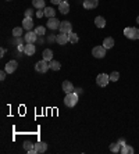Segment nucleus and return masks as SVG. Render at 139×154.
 <instances>
[{
    "label": "nucleus",
    "mask_w": 139,
    "mask_h": 154,
    "mask_svg": "<svg viewBox=\"0 0 139 154\" xmlns=\"http://www.w3.org/2000/svg\"><path fill=\"white\" fill-rule=\"evenodd\" d=\"M43 13H45V15H46L47 18H51V17H54L56 11L53 7H45V9H43Z\"/></svg>",
    "instance_id": "obj_21"
},
{
    "label": "nucleus",
    "mask_w": 139,
    "mask_h": 154,
    "mask_svg": "<svg viewBox=\"0 0 139 154\" xmlns=\"http://www.w3.org/2000/svg\"><path fill=\"white\" fill-rule=\"evenodd\" d=\"M56 42H57V43H59V45H61V46H64V45H67V43H68V35H67V33H59V35H57V36H56Z\"/></svg>",
    "instance_id": "obj_10"
},
{
    "label": "nucleus",
    "mask_w": 139,
    "mask_h": 154,
    "mask_svg": "<svg viewBox=\"0 0 139 154\" xmlns=\"http://www.w3.org/2000/svg\"><path fill=\"white\" fill-rule=\"evenodd\" d=\"M50 1L53 3V4H57V6H59V4L61 3V1H63V0H50Z\"/></svg>",
    "instance_id": "obj_33"
},
{
    "label": "nucleus",
    "mask_w": 139,
    "mask_h": 154,
    "mask_svg": "<svg viewBox=\"0 0 139 154\" xmlns=\"http://www.w3.org/2000/svg\"><path fill=\"white\" fill-rule=\"evenodd\" d=\"M22 28H24V29H27V31H32V28H33L32 18H28V17H25L24 21H22Z\"/></svg>",
    "instance_id": "obj_15"
},
{
    "label": "nucleus",
    "mask_w": 139,
    "mask_h": 154,
    "mask_svg": "<svg viewBox=\"0 0 139 154\" xmlns=\"http://www.w3.org/2000/svg\"><path fill=\"white\" fill-rule=\"evenodd\" d=\"M109 81H110V75H107V74H99L96 78L97 86H100V87H106Z\"/></svg>",
    "instance_id": "obj_4"
},
{
    "label": "nucleus",
    "mask_w": 139,
    "mask_h": 154,
    "mask_svg": "<svg viewBox=\"0 0 139 154\" xmlns=\"http://www.w3.org/2000/svg\"><path fill=\"white\" fill-rule=\"evenodd\" d=\"M36 15L39 17V18H42V15H45V13H43V11L41 10V11H38V13H36Z\"/></svg>",
    "instance_id": "obj_34"
},
{
    "label": "nucleus",
    "mask_w": 139,
    "mask_h": 154,
    "mask_svg": "<svg viewBox=\"0 0 139 154\" xmlns=\"http://www.w3.org/2000/svg\"><path fill=\"white\" fill-rule=\"evenodd\" d=\"M13 35L15 38L21 36V35H22V28H14V29H13Z\"/></svg>",
    "instance_id": "obj_29"
},
{
    "label": "nucleus",
    "mask_w": 139,
    "mask_h": 154,
    "mask_svg": "<svg viewBox=\"0 0 139 154\" xmlns=\"http://www.w3.org/2000/svg\"><path fill=\"white\" fill-rule=\"evenodd\" d=\"M124 35L128 39H134V40H136V39H139V29L138 28H134V27H128L124 29Z\"/></svg>",
    "instance_id": "obj_2"
},
{
    "label": "nucleus",
    "mask_w": 139,
    "mask_h": 154,
    "mask_svg": "<svg viewBox=\"0 0 139 154\" xmlns=\"http://www.w3.org/2000/svg\"><path fill=\"white\" fill-rule=\"evenodd\" d=\"M33 31L36 32L38 36H43V35H45V32H46V29H45V27H42V25H41V27H36Z\"/></svg>",
    "instance_id": "obj_27"
},
{
    "label": "nucleus",
    "mask_w": 139,
    "mask_h": 154,
    "mask_svg": "<svg viewBox=\"0 0 139 154\" xmlns=\"http://www.w3.org/2000/svg\"><path fill=\"white\" fill-rule=\"evenodd\" d=\"M118 143H120L121 146H124L125 145V140H124V139H120V140H118Z\"/></svg>",
    "instance_id": "obj_36"
},
{
    "label": "nucleus",
    "mask_w": 139,
    "mask_h": 154,
    "mask_svg": "<svg viewBox=\"0 0 139 154\" xmlns=\"http://www.w3.org/2000/svg\"><path fill=\"white\" fill-rule=\"evenodd\" d=\"M4 54H6V49H1L0 50V57H3Z\"/></svg>",
    "instance_id": "obj_35"
},
{
    "label": "nucleus",
    "mask_w": 139,
    "mask_h": 154,
    "mask_svg": "<svg viewBox=\"0 0 139 154\" xmlns=\"http://www.w3.org/2000/svg\"><path fill=\"white\" fill-rule=\"evenodd\" d=\"M103 46H104L106 49H111V47L114 46V39H113V38H110V36L106 38V39L103 40Z\"/></svg>",
    "instance_id": "obj_23"
},
{
    "label": "nucleus",
    "mask_w": 139,
    "mask_h": 154,
    "mask_svg": "<svg viewBox=\"0 0 139 154\" xmlns=\"http://www.w3.org/2000/svg\"><path fill=\"white\" fill-rule=\"evenodd\" d=\"M61 87H63V90H64L65 95H67V93H72V92H75L74 85H72V83H71L70 81H64V82H63Z\"/></svg>",
    "instance_id": "obj_12"
},
{
    "label": "nucleus",
    "mask_w": 139,
    "mask_h": 154,
    "mask_svg": "<svg viewBox=\"0 0 139 154\" xmlns=\"http://www.w3.org/2000/svg\"><path fill=\"white\" fill-rule=\"evenodd\" d=\"M99 6V0H83V7L86 10H93Z\"/></svg>",
    "instance_id": "obj_11"
},
{
    "label": "nucleus",
    "mask_w": 139,
    "mask_h": 154,
    "mask_svg": "<svg viewBox=\"0 0 139 154\" xmlns=\"http://www.w3.org/2000/svg\"><path fill=\"white\" fill-rule=\"evenodd\" d=\"M32 15H33V10L32 9L25 10V17H28V18H32Z\"/></svg>",
    "instance_id": "obj_30"
},
{
    "label": "nucleus",
    "mask_w": 139,
    "mask_h": 154,
    "mask_svg": "<svg viewBox=\"0 0 139 154\" xmlns=\"http://www.w3.org/2000/svg\"><path fill=\"white\" fill-rule=\"evenodd\" d=\"M120 79V72H117V71H113V72L110 74V81L111 82H117Z\"/></svg>",
    "instance_id": "obj_28"
},
{
    "label": "nucleus",
    "mask_w": 139,
    "mask_h": 154,
    "mask_svg": "<svg viewBox=\"0 0 139 154\" xmlns=\"http://www.w3.org/2000/svg\"><path fill=\"white\" fill-rule=\"evenodd\" d=\"M6 75H7V72H6V71H1V72H0V79H1V81H4Z\"/></svg>",
    "instance_id": "obj_31"
},
{
    "label": "nucleus",
    "mask_w": 139,
    "mask_h": 154,
    "mask_svg": "<svg viewBox=\"0 0 139 154\" xmlns=\"http://www.w3.org/2000/svg\"><path fill=\"white\" fill-rule=\"evenodd\" d=\"M60 25H61V21H59L56 17L49 18L47 20V22H46V27L49 28V29H51V31H54V29H57V28H60Z\"/></svg>",
    "instance_id": "obj_6"
},
{
    "label": "nucleus",
    "mask_w": 139,
    "mask_h": 154,
    "mask_svg": "<svg viewBox=\"0 0 139 154\" xmlns=\"http://www.w3.org/2000/svg\"><path fill=\"white\" fill-rule=\"evenodd\" d=\"M24 49H25V46H22L21 45V42H20L18 46H17V50H18V51H24Z\"/></svg>",
    "instance_id": "obj_32"
},
{
    "label": "nucleus",
    "mask_w": 139,
    "mask_h": 154,
    "mask_svg": "<svg viewBox=\"0 0 139 154\" xmlns=\"http://www.w3.org/2000/svg\"><path fill=\"white\" fill-rule=\"evenodd\" d=\"M24 149H25V151H27V153H29L31 150L35 149V143H32L31 140H27L25 143H24Z\"/></svg>",
    "instance_id": "obj_24"
},
{
    "label": "nucleus",
    "mask_w": 139,
    "mask_h": 154,
    "mask_svg": "<svg viewBox=\"0 0 139 154\" xmlns=\"http://www.w3.org/2000/svg\"><path fill=\"white\" fill-rule=\"evenodd\" d=\"M95 25L97 28H104L106 27V20L103 18L102 15H97L96 18H95Z\"/></svg>",
    "instance_id": "obj_17"
},
{
    "label": "nucleus",
    "mask_w": 139,
    "mask_h": 154,
    "mask_svg": "<svg viewBox=\"0 0 139 154\" xmlns=\"http://www.w3.org/2000/svg\"><path fill=\"white\" fill-rule=\"evenodd\" d=\"M77 103H78V95H77L75 92H72V93H67V96L64 97V104L71 108V107H75Z\"/></svg>",
    "instance_id": "obj_1"
},
{
    "label": "nucleus",
    "mask_w": 139,
    "mask_h": 154,
    "mask_svg": "<svg viewBox=\"0 0 139 154\" xmlns=\"http://www.w3.org/2000/svg\"><path fill=\"white\" fill-rule=\"evenodd\" d=\"M59 29H60L61 33H67L68 35L70 32H72V24L70 22V21H64V22H61Z\"/></svg>",
    "instance_id": "obj_8"
},
{
    "label": "nucleus",
    "mask_w": 139,
    "mask_h": 154,
    "mask_svg": "<svg viewBox=\"0 0 139 154\" xmlns=\"http://www.w3.org/2000/svg\"><path fill=\"white\" fill-rule=\"evenodd\" d=\"M110 151L111 153H120L121 151V145L120 143H111L110 145Z\"/></svg>",
    "instance_id": "obj_25"
},
{
    "label": "nucleus",
    "mask_w": 139,
    "mask_h": 154,
    "mask_svg": "<svg viewBox=\"0 0 139 154\" xmlns=\"http://www.w3.org/2000/svg\"><path fill=\"white\" fill-rule=\"evenodd\" d=\"M49 65H50V69H53V71H59L61 68V64L57 61V60H51V61H49Z\"/></svg>",
    "instance_id": "obj_22"
},
{
    "label": "nucleus",
    "mask_w": 139,
    "mask_h": 154,
    "mask_svg": "<svg viewBox=\"0 0 139 154\" xmlns=\"http://www.w3.org/2000/svg\"><path fill=\"white\" fill-rule=\"evenodd\" d=\"M7 1H10V0H7Z\"/></svg>",
    "instance_id": "obj_38"
},
{
    "label": "nucleus",
    "mask_w": 139,
    "mask_h": 154,
    "mask_svg": "<svg viewBox=\"0 0 139 154\" xmlns=\"http://www.w3.org/2000/svg\"><path fill=\"white\" fill-rule=\"evenodd\" d=\"M42 56H43V60H46V61H51L53 60V51L50 49H45Z\"/></svg>",
    "instance_id": "obj_20"
},
{
    "label": "nucleus",
    "mask_w": 139,
    "mask_h": 154,
    "mask_svg": "<svg viewBox=\"0 0 139 154\" xmlns=\"http://www.w3.org/2000/svg\"><path fill=\"white\" fill-rule=\"evenodd\" d=\"M59 11H60L61 14H68L70 13V4L65 1V0H63L60 4H59Z\"/></svg>",
    "instance_id": "obj_16"
},
{
    "label": "nucleus",
    "mask_w": 139,
    "mask_h": 154,
    "mask_svg": "<svg viewBox=\"0 0 139 154\" xmlns=\"http://www.w3.org/2000/svg\"><path fill=\"white\" fill-rule=\"evenodd\" d=\"M32 6L38 10H43L46 6H45V0H32Z\"/></svg>",
    "instance_id": "obj_19"
},
{
    "label": "nucleus",
    "mask_w": 139,
    "mask_h": 154,
    "mask_svg": "<svg viewBox=\"0 0 139 154\" xmlns=\"http://www.w3.org/2000/svg\"><path fill=\"white\" fill-rule=\"evenodd\" d=\"M17 67H18V63L15 61V60H11V61H9V63L4 65V71L7 74H13L15 69H17Z\"/></svg>",
    "instance_id": "obj_7"
},
{
    "label": "nucleus",
    "mask_w": 139,
    "mask_h": 154,
    "mask_svg": "<svg viewBox=\"0 0 139 154\" xmlns=\"http://www.w3.org/2000/svg\"><path fill=\"white\" fill-rule=\"evenodd\" d=\"M121 154H134V147L125 143L124 146H121Z\"/></svg>",
    "instance_id": "obj_18"
},
{
    "label": "nucleus",
    "mask_w": 139,
    "mask_h": 154,
    "mask_svg": "<svg viewBox=\"0 0 139 154\" xmlns=\"http://www.w3.org/2000/svg\"><path fill=\"white\" fill-rule=\"evenodd\" d=\"M136 24H139V15L136 17Z\"/></svg>",
    "instance_id": "obj_37"
},
{
    "label": "nucleus",
    "mask_w": 139,
    "mask_h": 154,
    "mask_svg": "<svg viewBox=\"0 0 139 154\" xmlns=\"http://www.w3.org/2000/svg\"><path fill=\"white\" fill-rule=\"evenodd\" d=\"M24 39H25V42L27 43H35L38 39V35L35 31H28L27 33H25V36H24Z\"/></svg>",
    "instance_id": "obj_9"
},
{
    "label": "nucleus",
    "mask_w": 139,
    "mask_h": 154,
    "mask_svg": "<svg viewBox=\"0 0 139 154\" xmlns=\"http://www.w3.org/2000/svg\"><path fill=\"white\" fill-rule=\"evenodd\" d=\"M106 50L107 49L104 46H96V47L92 49V56L96 57V59H103V57L106 56Z\"/></svg>",
    "instance_id": "obj_5"
},
{
    "label": "nucleus",
    "mask_w": 139,
    "mask_h": 154,
    "mask_svg": "<svg viewBox=\"0 0 139 154\" xmlns=\"http://www.w3.org/2000/svg\"><path fill=\"white\" fill-rule=\"evenodd\" d=\"M35 51H36V49H35V45H33V43H27V45H25L24 53H25L27 56H33L35 54Z\"/></svg>",
    "instance_id": "obj_13"
},
{
    "label": "nucleus",
    "mask_w": 139,
    "mask_h": 154,
    "mask_svg": "<svg viewBox=\"0 0 139 154\" xmlns=\"http://www.w3.org/2000/svg\"><path fill=\"white\" fill-rule=\"evenodd\" d=\"M68 40L71 42V43H78V40H79V38H78V35L77 33H74V32H70L68 33Z\"/></svg>",
    "instance_id": "obj_26"
},
{
    "label": "nucleus",
    "mask_w": 139,
    "mask_h": 154,
    "mask_svg": "<svg viewBox=\"0 0 139 154\" xmlns=\"http://www.w3.org/2000/svg\"><path fill=\"white\" fill-rule=\"evenodd\" d=\"M35 150H36L38 154L45 153V151L47 150V145L45 143V142H38V143H35Z\"/></svg>",
    "instance_id": "obj_14"
},
{
    "label": "nucleus",
    "mask_w": 139,
    "mask_h": 154,
    "mask_svg": "<svg viewBox=\"0 0 139 154\" xmlns=\"http://www.w3.org/2000/svg\"><path fill=\"white\" fill-rule=\"evenodd\" d=\"M35 69H36L38 72H42V74L47 72V71L50 69L49 61H46V60H43V59H42L41 61H38V63H36V65H35Z\"/></svg>",
    "instance_id": "obj_3"
}]
</instances>
